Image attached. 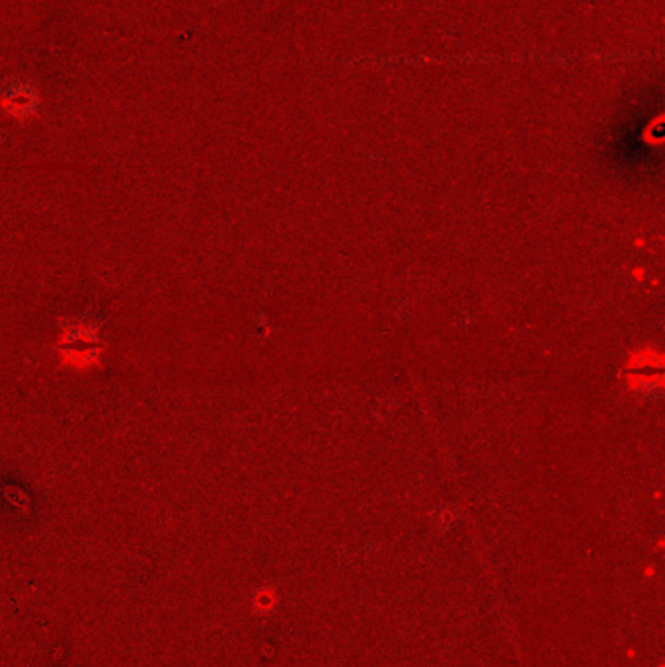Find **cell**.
<instances>
[{
  "mask_svg": "<svg viewBox=\"0 0 665 667\" xmlns=\"http://www.w3.org/2000/svg\"><path fill=\"white\" fill-rule=\"evenodd\" d=\"M99 349L94 348H70L63 351V363L75 367V369H85V367H94L98 363Z\"/></svg>",
  "mask_w": 665,
  "mask_h": 667,
  "instance_id": "1",
  "label": "cell"
}]
</instances>
